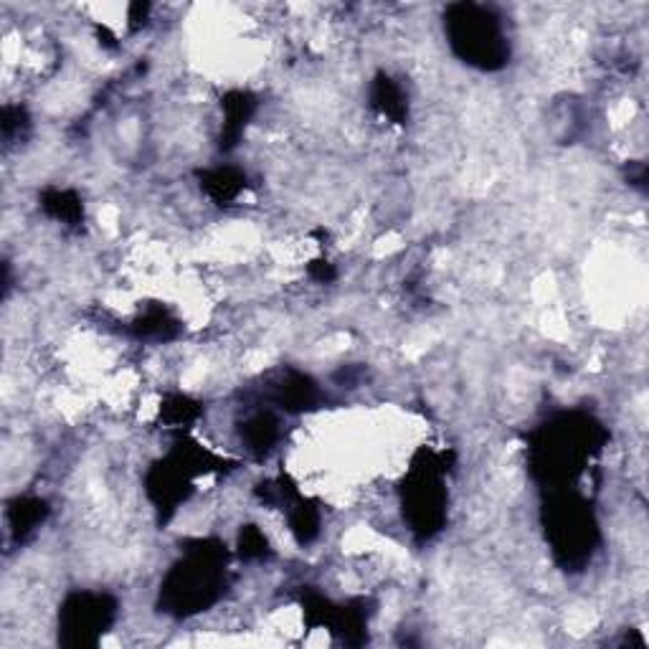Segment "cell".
Segmentation results:
<instances>
[{
	"label": "cell",
	"mask_w": 649,
	"mask_h": 649,
	"mask_svg": "<svg viewBox=\"0 0 649 649\" xmlns=\"http://www.w3.org/2000/svg\"><path fill=\"white\" fill-rule=\"evenodd\" d=\"M449 43L462 59L479 69H497L508 61V36L500 18L477 3L452 6L447 16Z\"/></svg>",
	"instance_id": "6da1fadb"
},
{
	"label": "cell",
	"mask_w": 649,
	"mask_h": 649,
	"mask_svg": "<svg viewBox=\"0 0 649 649\" xmlns=\"http://www.w3.org/2000/svg\"><path fill=\"white\" fill-rule=\"evenodd\" d=\"M221 581L219 561L211 550H199L189 561L181 564L168 579V594H171L175 607L201 609L216 597V586Z\"/></svg>",
	"instance_id": "7a4b0ae2"
},
{
	"label": "cell",
	"mask_w": 649,
	"mask_h": 649,
	"mask_svg": "<svg viewBox=\"0 0 649 649\" xmlns=\"http://www.w3.org/2000/svg\"><path fill=\"white\" fill-rule=\"evenodd\" d=\"M43 513H47V505L41 500H18V508H11L8 518H11V530L18 538H23L26 533H31L39 526Z\"/></svg>",
	"instance_id": "3957f363"
},
{
	"label": "cell",
	"mask_w": 649,
	"mask_h": 649,
	"mask_svg": "<svg viewBox=\"0 0 649 649\" xmlns=\"http://www.w3.org/2000/svg\"><path fill=\"white\" fill-rule=\"evenodd\" d=\"M61 201L67 203V193H57V199H53V203H61ZM59 213H64V219H69V211H67V206H59Z\"/></svg>",
	"instance_id": "277c9868"
}]
</instances>
